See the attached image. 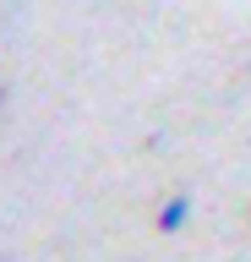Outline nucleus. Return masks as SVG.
<instances>
[{
    "label": "nucleus",
    "mask_w": 251,
    "mask_h": 262,
    "mask_svg": "<svg viewBox=\"0 0 251 262\" xmlns=\"http://www.w3.org/2000/svg\"><path fill=\"white\" fill-rule=\"evenodd\" d=\"M191 208H197L191 196H169L164 208H158V229H164V235H180V229L191 224Z\"/></svg>",
    "instance_id": "1"
}]
</instances>
